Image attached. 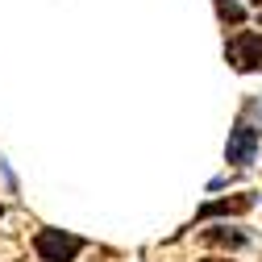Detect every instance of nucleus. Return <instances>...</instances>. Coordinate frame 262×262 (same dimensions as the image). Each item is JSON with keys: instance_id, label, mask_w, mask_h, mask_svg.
<instances>
[{"instance_id": "obj_5", "label": "nucleus", "mask_w": 262, "mask_h": 262, "mask_svg": "<svg viewBox=\"0 0 262 262\" xmlns=\"http://www.w3.org/2000/svg\"><path fill=\"white\" fill-rule=\"evenodd\" d=\"M204 242L208 246H246V233H237V229H229V225H221V229H208V233H204Z\"/></svg>"}, {"instance_id": "obj_4", "label": "nucleus", "mask_w": 262, "mask_h": 262, "mask_svg": "<svg viewBox=\"0 0 262 262\" xmlns=\"http://www.w3.org/2000/svg\"><path fill=\"white\" fill-rule=\"evenodd\" d=\"M254 208V191H242V195H233V200H212V204H204L200 212V221H208V216H221V212H250Z\"/></svg>"}, {"instance_id": "obj_7", "label": "nucleus", "mask_w": 262, "mask_h": 262, "mask_svg": "<svg viewBox=\"0 0 262 262\" xmlns=\"http://www.w3.org/2000/svg\"><path fill=\"white\" fill-rule=\"evenodd\" d=\"M246 108H250V113H258V117H262V100H250V104H246Z\"/></svg>"}, {"instance_id": "obj_1", "label": "nucleus", "mask_w": 262, "mask_h": 262, "mask_svg": "<svg viewBox=\"0 0 262 262\" xmlns=\"http://www.w3.org/2000/svg\"><path fill=\"white\" fill-rule=\"evenodd\" d=\"M83 246H88L83 237L62 233V229H38L34 233V254L42 262H75L83 254Z\"/></svg>"}, {"instance_id": "obj_8", "label": "nucleus", "mask_w": 262, "mask_h": 262, "mask_svg": "<svg viewBox=\"0 0 262 262\" xmlns=\"http://www.w3.org/2000/svg\"><path fill=\"white\" fill-rule=\"evenodd\" d=\"M208 262H225V258H208Z\"/></svg>"}, {"instance_id": "obj_2", "label": "nucleus", "mask_w": 262, "mask_h": 262, "mask_svg": "<svg viewBox=\"0 0 262 262\" xmlns=\"http://www.w3.org/2000/svg\"><path fill=\"white\" fill-rule=\"evenodd\" d=\"M258 146H262V134L250 125V121H237L229 129V146H225V158L233 162V167H250L258 158Z\"/></svg>"}, {"instance_id": "obj_3", "label": "nucleus", "mask_w": 262, "mask_h": 262, "mask_svg": "<svg viewBox=\"0 0 262 262\" xmlns=\"http://www.w3.org/2000/svg\"><path fill=\"white\" fill-rule=\"evenodd\" d=\"M225 58L233 62L237 71H254V67H262V34H254V29H242V34H233V38H229V46H225Z\"/></svg>"}, {"instance_id": "obj_6", "label": "nucleus", "mask_w": 262, "mask_h": 262, "mask_svg": "<svg viewBox=\"0 0 262 262\" xmlns=\"http://www.w3.org/2000/svg\"><path fill=\"white\" fill-rule=\"evenodd\" d=\"M216 13H221L225 25H242L246 21V9L237 5V0H216Z\"/></svg>"}]
</instances>
